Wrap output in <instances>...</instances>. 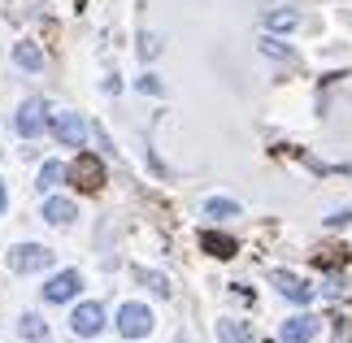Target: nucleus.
<instances>
[{
  "label": "nucleus",
  "mask_w": 352,
  "mask_h": 343,
  "mask_svg": "<svg viewBox=\"0 0 352 343\" xmlns=\"http://www.w3.org/2000/svg\"><path fill=\"white\" fill-rule=\"evenodd\" d=\"M44 335H48V326L39 322L35 313H26V318H22V339H31V343H39V339H44Z\"/></svg>",
  "instance_id": "17"
},
{
  "label": "nucleus",
  "mask_w": 352,
  "mask_h": 343,
  "mask_svg": "<svg viewBox=\"0 0 352 343\" xmlns=\"http://www.w3.org/2000/svg\"><path fill=\"white\" fill-rule=\"evenodd\" d=\"M205 213H209V217H218V222H226V217H239V204H235V200H209V204H205Z\"/></svg>",
  "instance_id": "16"
},
{
  "label": "nucleus",
  "mask_w": 352,
  "mask_h": 343,
  "mask_svg": "<svg viewBox=\"0 0 352 343\" xmlns=\"http://www.w3.org/2000/svg\"><path fill=\"white\" fill-rule=\"evenodd\" d=\"M140 283H144V287H153L157 296H170V283L161 278V274H148V269H140Z\"/></svg>",
  "instance_id": "18"
},
{
  "label": "nucleus",
  "mask_w": 352,
  "mask_h": 343,
  "mask_svg": "<svg viewBox=\"0 0 352 343\" xmlns=\"http://www.w3.org/2000/svg\"><path fill=\"white\" fill-rule=\"evenodd\" d=\"M52 265V252L39 248V243H18L9 248V269L13 274H35V269H48Z\"/></svg>",
  "instance_id": "1"
},
{
  "label": "nucleus",
  "mask_w": 352,
  "mask_h": 343,
  "mask_svg": "<svg viewBox=\"0 0 352 343\" xmlns=\"http://www.w3.org/2000/svg\"><path fill=\"white\" fill-rule=\"evenodd\" d=\"M200 248L213 252V256H235V239H226V235H213V230H205V235H200Z\"/></svg>",
  "instance_id": "11"
},
{
  "label": "nucleus",
  "mask_w": 352,
  "mask_h": 343,
  "mask_svg": "<svg viewBox=\"0 0 352 343\" xmlns=\"http://www.w3.org/2000/svg\"><path fill=\"white\" fill-rule=\"evenodd\" d=\"M318 335V318H292L283 326V343H309Z\"/></svg>",
  "instance_id": "9"
},
{
  "label": "nucleus",
  "mask_w": 352,
  "mask_h": 343,
  "mask_svg": "<svg viewBox=\"0 0 352 343\" xmlns=\"http://www.w3.org/2000/svg\"><path fill=\"white\" fill-rule=\"evenodd\" d=\"M78 287H83V278H78V269H61L57 278H48L44 287V300H52V305H65V300L78 296Z\"/></svg>",
  "instance_id": "5"
},
{
  "label": "nucleus",
  "mask_w": 352,
  "mask_h": 343,
  "mask_svg": "<svg viewBox=\"0 0 352 343\" xmlns=\"http://www.w3.org/2000/svg\"><path fill=\"white\" fill-rule=\"evenodd\" d=\"M296 22H300V13H296V9H278V13H270V18H265L270 31H292Z\"/></svg>",
  "instance_id": "14"
},
{
  "label": "nucleus",
  "mask_w": 352,
  "mask_h": 343,
  "mask_svg": "<svg viewBox=\"0 0 352 343\" xmlns=\"http://www.w3.org/2000/svg\"><path fill=\"white\" fill-rule=\"evenodd\" d=\"M140 52H144V57H157V52H161L157 35H144V39H140Z\"/></svg>",
  "instance_id": "19"
},
{
  "label": "nucleus",
  "mask_w": 352,
  "mask_h": 343,
  "mask_svg": "<svg viewBox=\"0 0 352 343\" xmlns=\"http://www.w3.org/2000/svg\"><path fill=\"white\" fill-rule=\"evenodd\" d=\"M44 118H48V104H44V100H26V104L18 109V118H13V126H18V135H26V140H31V135L44 131Z\"/></svg>",
  "instance_id": "6"
},
{
  "label": "nucleus",
  "mask_w": 352,
  "mask_h": 343,
  "mask_svg": "<svg viewBox=\"0 0 352 343\" xmlns=\"http://www.w3.org/2000/svg\"><path fill=\"white\" fill-rule=\"evenodd\" d=\"M61 178H65V166H61V161H44V170H39V187H57L61 183Z\"/></svg>",
  "instance_id": "15"
},
{
  "label": "nucleus",
  "mask_w": 352,
  "mask_h": 343,
  "mask_svg": "<svg viewBox=\"0 0 352 343\" xmlns=\"http://www.w3.org/2000/svg\"><path fill=\"white\" fill-rule=\"evenodd\" d=\"M118 331L126 339H144L148 331H153V313H148L144 305H122L118 313Z\"/></svg>",
  "instance_id": "3"
},
{
  "label": "nucleus",
  "mask_w": 352,
  "mask_h": 343,
  "mask_svg": "<svg viewBox=\"0 0 352 343\" xmlns=\"http://www.w3.org/2000/svg\"><path fill=\"white\" fill-rule=\"evenodd\" d=\"M13 61H18L22 70H44V52H39L35 44H18L13 48Z\"/></svg>",
  "instance_id": "12"
},
{
  "label": "nucleus",
  "mask_w": 352,
  "mask_h": 343,
  "mask_svg": "<svg viewBox=\"0 0 352 343\" xmlns=\"http://www.w3.org/2000/svg\"><path fill=\"white\" fill-rule=\"evenodd\" d=\"M65 174H70L74 187H83V191H100L104 187V166H100V157H91V153H78V161Z\"/></svg>",
  "instance_id": "2"
},
{
  "label": "nucleus",
  "mask_w": 352,
  "mask_h": 343,
  "mask_svg": "<svg viewBox=\"0 0 352 343\" xmlns=\"http://www.w3.org/2000/svg\"><path fill=\"white\" fill-rule=\"evenodd\" d=\"M218 335H222V343H256L252 331H248L243 322H222V326H218Z\"/></svg>",
  "instance_id": "13"
},
{
  "label": "nucleus",
  "mask_w": 352,
  "mask_h": 343,
  "mask_svg": "<svg viewBox=\"0 0 352 343\" xmlns=\"http://www.w3.org/2000/svg\"><path fill=\"white\" fill-rule=\"evenodd\" d=\"M44 217L52 226H70L74 222V204L70 200H44Z\"/></svg>",
  "instance_id": "10"
},
{
  "label": "nucleus",
  "mask_w": 352,
  "mask_h": 343,
  "mask_svg": "<svg viewBox=\"0 0 352 343\" xmlns=\"http://www.w3.org/2000/svg\"><path fill=\"white\" fill-rule=\"evenodd\" d=\"M52 135L65 144V148H83L87 140V122L78 113H52Z\"/></svg>",
  "instance_id": "4"
},
{
  "label": "nucleus",
  "mask_w": 352,
  "mask_h": 343,
  "mask_svg": "<svg viewBox=\"0 0 352 343\" xmlns=\"http://www.w3.org/2000/svg\"><path fill=\"white\" fill-rule=\"evenodd\" d=\"M70 326H74V335H83V339L100 335V326H104V309H100V305H78V309H74V318H70Z\"/></svg>",
  "instance_id": "7"
},
{
  "label": "nucleus",
  "mask_w": 352,
  "mask_h": 343,
  "mask_svg": "<svg viewBox=\"0 0 352 343\" xmlns=\"http://www.w3.org/2000/svg\"><path fill=\"white\" fill-rule=\"evenodd\" d=\"M274 287L287 300H296V305H309V300H314V287L305 278H296V274H287V269H274Z\"/></svg>",
  "instance_id": "8"
},
{
  "label": "nucleus",
  "mask_w": 352,
  "mask_h": 343,
  "mask_svg": "<svg viewBox=\"0 0 352 343\" xmlns=\"http://www.w3.org/2000/svg\"><path fill=\"white\" fill-rule=\"evenodd\" d=\"M9 209V191H5V183H0V213Z\"/></svg>",
  "instance_id": "20"
}]
</instances>
